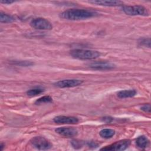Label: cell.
Masks as SVG:
<instances>
[{"instance_id": "7c38bea8", "label": "cell", "mask_w": 151, "mask_h": 151, "mask_svg": "<svg viewBox=\"0 0 151 151\" xmlns=\"http://www.w3.org/2000/svg\"><path fill=\"white\" fill-rule=\"evenodd\" d=\"M136 145L140 149H144L149 145V140L145 136H139L136 139Z\"/></svg>"}, {"instance_id": "d4e9b609", "label": "cell", "mask_w": 151, "mask_h": 151, "mask_svg": "<svg viewBox=\"0 0 151 151\" xmlns=\"http://www.w3.org/2000/svg\"><path fill=\"white\" fill-rule=\"evenodd\" d=\"M4 146H5V145L4 143H1V145H0V149H1V150H3Z\"/></svg>"}, {"instance_id": "4fadbf2b", "label": "cell", "mask_w": 151, "mask_h": 151, "mask_svg": "<svg viewBox=\"0 0 151 151\" xmlns=\"http://www.w3.org/2000/svg\"><path fill=\"white\" fill-rule=\"evenodd\" d=\"M136 94V91L133 90H121L117 93V96L121 99H126L132 97Z\"/></svg>"}, {"instance_id": "7402d4cb", "label": "cell", "mask_w": 151, "mask_h": 151, "mask_svg": "<svg viewBox=\"0 0 151 151\" xmlns=\"http://www.w3.org/2000/svg\"><path fill=\"white\" fill-rule=\"evenodd\" d=\"M88 146L89 147H97L98 146V144L96 143L95 142H88L87 143Z\"/></svg>"}, {"instance_id": "3957f363", "label": "cell", "mask_w": 151, "mask_h": 151, "mask_svg": "<svg viewBox=\"0 0 151 151\" xmlns=\"http://www.w3.org/2000/svg\"><path fill=\"white\" fill-rule=\"evenodd\" d=\"M122 10L129 15L147 16L149 15L147 9L142 5H124L122 6Z\"/></svg>"}, {"instance_id": "6da1fadb", "label": "cell", "mask_w": 151, "mask_h": 151, "mask_svg": "<svg viewBox=\"0 0 151 151\" xmlns=\"http://www.w3.org/2000/svg\"><path fill=\"white\" fill-rule=\"evenodd\" d=\"M98 15L95 11L84 9H69L60 14V17L68 20H80L92 18Z\"/></svg>"}, {"instance_id": "8992f818", "label": "cell", "mask_w": 151, "mask_h": 151, "mask_svg": "<svg viewBox=\"0 0 151 151\" xmlns=\"http://www.w3.org/2000/svg\"><path fill=\"white\" fill-rule=\"evenodd\" d=\"M130 140L129 139H123L116 142L109 146L100 149L101 150H124L126 149L130 145Z\"/></svg>"}, {"instance_id": "9a60e30c", "label": "cell", "mask_w": 151, "mask_h": 151, "mask_svg": "<svg viewBox=\"0 0 151 151\" xmlns=\"http://www.w3.org/2000/svg\"><path fill=\"white\" fill-rule=\"evenodd\" d=\"M15 21V18L9 15L1 12L0 13V21L4 23H9Z\"/></svg>"}, {"instance_id": "cb8c5ba5", "label": "cell", "mask_w": 151, "mask_h": 151, "mask_svg": "<svg viewBox=\"0 0 151 151\" xmlns=\"http://www.w3.org/2000/svg\"><path fill=\"white\" fill-rule=\"evenodd\" d=\"M2 4H11L13 2H14V1H1L0 2Z\"/></svg>"}, {"instance_id": "277c9868", "label": "cell", "mask_w": 151, "mask_h": 151, "mask_svg": "<svg viewBox=\"0 0 151 151\" xmlns=\"http://www.w3.org/2000/svg\"><path fill=\"white\" fill-rule=\"evenodd\" d=\"M31 145L40 150H48L52 147L51 143L42 136H35L30 140Z\"/></svg>"}, {"instance_id": "e0dca14e", "label": "cell", "mask_w": 151, "mask_h": 151, "mask_svg": "<svg viewBox=\"0 0 151 151\" xmlns=\"http://www.w3.org/2000/svg\"><path fill=\"white\" fill-rule=\"evenodd\" d=\"M52 101V99L49 96H42L40 98H39L38 99H37L35 102V104H42V103H50Z\"/></svg>"}, {"instance_id": "603a6c76", "label": "cell", "mask_w": 151, "mask_h": 151, "mask_svg": "<svg viewBox=\"0 0 151 151\" xmlns=\"http://www.w3.org/2000/svg\"><path fill=\"white\" fill-rule=\"evenodd\" d=\"M113 120V118L110 117H103V121L106 122V123H110Z\"/></svg>"}, {"instance_id": "9c48e42d", "label": "cell", "mask_w": 151, "mask_h": 151, "mask_svg": "<svg viewBox=\"0 0 151 151\" xmlns=\"http://www.w3.org/2000/svg\"><path fill=\"white\" fill-rule=\"evenodd\" d=\"M55 132L60 135L65 137H72L76 136L78 133L77 130L72 127H58L55 130Z\"/></svg>"}, {"instance_id": "5bb4252c", "label": "cell", "mask_w": 151, "mask_h": 151, "mask_svg": "<svg viewBox=\"0 0 151 151\" xmlns=\"http://www.w3.org/2000/svg\"><path fill=\"white\" fill-rule=\"evenodd\" d=\"M115 134V131L111 129H104L100 132V135L104 139H109L113 137Z\"/></svg>"}, {"instance_id": "30bf717a", "label": "cell", "mask_w": 151, "mask_h": 151, "mask_svg": "<svg viewBox=\"0 0 151 151\" xmlns=\"http://www.w3.org/2000/svg\"><path fill=\"white\" fill-rule=\"evenodd\" d=\"M54 122L58 124H77L78 122V118L74 116H58L54 118Z\"/></svg>"}, {"instance_id": "2e32d148", "label": "cell", "mask_w": 151, "mask_h": 151, "mask_svg": "<svg viewBox=\"0 0 151 151\" xmlns=\"http://www.w3.org/2000/svg\"><path fill=\"white\" fill-rule=\"evenodd\" d=\"M44 90L41 88H32L28 90L27 91V94L28 96L33 97V96H35L38 94H40L41 93L44 92Z\"/></svg>"}, {"instance_id": "ac0fdd59", "label": "cell", "mask_w": 151, "mask_h": 151, "mask_svg": "<svg viewBox=\"0 0 151 151\" xmlns=\"http://www.w3.org/2000/svg\"><path fill=\"white\" fill-rule=\"evenodd\" d=\"M13 64L17 65H19V66H25V67H27V66H31L32 65L34 64L33 63H32L31 61H14Z\"/></svg>"}, {"instance_id": "d6986e66", "label": "cell", "mask_w": 151, "mask_h": 151, "mask_svg": "<svg viewBox=\"0 0 151 151\" xmlns=\"http://www.w3.org/2000/svg\"><path fill=\"white\" fill-rule=\"evenodd\" d=\"M139 44L140 45L150 47V38H142L140 39L139 41Z\"/></svg>"}, {"instance_id": "52a82bcc", "label": "cell", "mask_w": 151, "mask_h": 151, "mask_svg": "<svg viewBox=\"0 0 151 151\" xmlns=\"http://www.w3.org/2000/svg\"><path fill=\"white\" fill-rule=\"evenodd\" d=\"M83 81L77 79H67L63 80L56 82L54 85L59 88H69L80 86L82 84Z\"/></svg>"}, {"instance_id": "ffe728a7", "label": "cell", "mask_w": 151, "mask_h": 151, "mask_svg": "<svg viewBox=\"0 0 151 151\" xmlns=\"http://www.w3.org/2000/svg\"><path fill=\"white\" fill-rule=\"evenodd\" d=\"M71 145L75 149H79L83 146V142L78 140H73L71 141Z\"/></svg>"}, {"instance_id": "7a4b0ae2", "label": "cell", "mask_w": 151, "mask_h": 151, "mask_svg": "<svg viewBox=\"0 0 151 151\" xmlns=\"http://www.w3.org/2000/svg\"><path fill=\"white\" fill-rule=\"evenodd\" d=\"M70 54L74 58L83 60H93L100 55V53L97 51L84 49H74L70 51Z\"/></svg>"}, {"instance_id": "ba28073f", "label": "cell", "mask_w": 151, "mask_h": 151, "mask_svg": "<svg viewBox=\"0 0 151 151\" xmlns=\"http://www.w3.org/2000/svg\"><path fill=\"white\" fill-rule=\"evenodd\" d=\"M88 67L94 70H106L114 68L115 65L108 61H96L89 64Z\"/></svg>"}, {"instance_id": "8fae6325", "label": "cell", "mask_w": 151, "mask_h": 151, "mask_svg": "<svg viewBox=\"0 0 151 151\" xmlns=\"http://www.w3.org/2000/svg\"><path fill=\"white\" fill-rule=\"evenodd\" d=\"M89 3L96 4L98 5L101 6H116L122 5L123 2L120 1H88Z\"/></svg>"}, {"instance_id": "44dd1931", "label": "cell", "mask_w": 151, "mask_h": 151, "mask_svg": "<svg viewBox=\"0 0 151 151\" xmlns=\"http://www.w3.org/2000/svg\"><path fill=\"white\" fill-rule=\"evenodd\" d=\"M140 109H141L142 110H143L145 112L149 113H150V104H145V105L142 106L140 107Z\"/></svg>"}, {"instance_id": "5b68a950", "label": "cell", "mask_w": 151, "mask_h": 151, "mask_svg": "<svg viewBox=\"0 0 151 151\" xmlns=\"http://www.w3.org/2000/svg\"><path fill=\"white\" fill-rule=\"evenodd\" d=\"M30 25L35 29L41 30H50L52 28L51 23L44 18H35L31 20Z\"/></svg>"}]
</instances>
